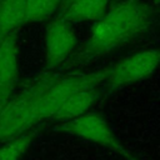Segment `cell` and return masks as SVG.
I'll return each instance as SVG.
<instances>
[{
  "instance_id": "cell-1",
  "label": "cell",
  "mask_w": 160,
  "mask_h": 160,
  "mask_svg": "<svg viewBox=\"0 0 160 160\" xmlns=\"http://www.w3.org/2000/svg\"><path fill=\"white\" fill-rule=\"evenodd\" d=\"M151 22V9L140 0H125L94 22L75 64L91 61L129 42Z\"/></svg>"
},
{
  "instance_id": "cell-2",
  "label": "cell",
  "mask_w": 160,
  "mask_h": 160,
  "mask_svg": "<svg viewBox=\"0 0 160 160\" xmlns=\"http://www.w3.org/2000/svg\"><path fill=\"white\" fill-rule=\"evenodd\" d=\"M58 76L42 74L0 110V145L32 129L39 120L40 101Z\"/></svg>"
},
{
  "instance_id": "cell-3",
  "label": "cell",
  "mask_w": 160,
  "mask_h": 160,
  "mask_svg": "<svg viewBox=\"0 0 160 160\" xmlns=\"http://www.w3.org/2000/svg\"><path fill=\"white\" fill-rule=\"evenodd\" d=\"M109 69L89 72V74H69L65 76H58L55 81L45 91L39 108V120L52 119L59 108L74 94L95 89L104 80H106Z\"/></svg>"
},
{
  "instance_id": "cell-4",
  "label": "cell",
  "mask_w": 160,
  "mask_h": 160,
  "mask_svg": "<svg viewBox=\"0 0 160 160\" xmlns=\"http://www.w3.org/2000/svg\"><path fill=\"white\" fill-rule=\"evenodd\" d=\"M160 65V49L144 50L132 54L114 68L109 69L106 78V85L110 89H118L120 86L140 81L150 76Z\"/></svg>"
},
{
  "instance_id": "cell-5",
  "label": "cell",
  "mask_w": 160,
  "mask_h": 160,
  "mask_svg": "<svg viewBox=\"0 0 160 160\" xmlns=\"http://www.w3.org/2000/svg\"><path fill=\"white\" fill-rule=\"evenodd\" d=\"M60 129L85 140L108 146L111 150L126 156L128 159L134 160L125 148L118 141L106 120L95 112H86L72 120L64 121L60 125Z\"/></svg>"
},
{
  "instance_id": "cell-6",
  "label": "cell",
  "mask_w": 160,
  "mask_h": 160,
  "mask_svg": "<svg viewBox=\"0 0 160 160\" xmlns=\"http://www.w3.org/2000/svg\"><path fill=\"white\" fill-rule=\"evenodd\" d=\"M76 36L70 22L56 18L51 20L45 31V64L48 69L60 65L74 50Z\"/></svg>"
},
{
  "instance_id": "cell-7",
  "label": "cell",
  "mask_w": 160,
  "mask_h": 160,
  "mask_svg": "<svg viewBox=\"0 0 160 160\" xmlns=\"http://www.w3.org/2000/svg\"><path fill=\"white\" fill-rule=\"evenodd\" d=\"M19 51L15 35L0 41V110L12 98L19 74Z\"/></svg>"
},
{
  "instance_id": "cell-8",
  "label": "cell",
  "mask_w": 160,
  "mask_h": 160,
  "mask_svg": "<svg viewBox=\"0 0 160 160\" xmlns=\"http://www.w3.org/2000/svg\"><path fill=\"white\" fill-rule=\"evenodd\" d=\"M111 0H64L60 8V19L68 22L98 21L108 11Z\"/></svg>"
},
{
  "instance_id": "cell-9",
  "label": "cell",
  "mask_w": 160,
  "mask_h": 160,
  "mask_svg": "<svg viewBox=\"0 0 160 160\" xmlns=\"http://www.w3.org/2000/svg\"><path fill=\"white\" fill-rule=\"evenodd\" d=\"M26 24V0H0V41Z\"/></svg>"
},
{
  "instance_id": "cell-10",
  "label": "cell",
  "mask_w": 160,
  "mask_h": 160,
  "mask_svg": "<svg viewBox=\"0 0 160 160\" xmlns=\"http://www.w3.org/2000/svg\"><path fill=\"white\" fill-rule=\"evenodd\" d=\"M99 96H100V91L98 90V88L76 92L72 96H70L59 108V110L52 116V119L61 120V121H69L75 118H79L86 114V111L92 106V104L98 100Z\"/></svg>"
},
{
  "instance_id": "cell-11",
  "label": "cell",
  "mask_w": 160,
  "mask_h": 160,
  "mask_svg": "<svg viewBox=\"0 0 160 160\" xmlns=\"http://www.w3.org/2000/svg\"><path fill=\"white\" fill-rule=\"evenodd\" d=\"M35 135L36 131L31 129L0 145V160H19L29 149Z\"/></svg>"
},
{
  "instance_id": "cell-12",
  "label": "cell",
  "mask_w": 160,
  "mask_h": 160,
  "mask_svg": "<svg viewBox=\"0 0 160 160\" xmlns=\"http://www.w3.org/2000/svg\"><path fill=\"white\" fill-rule=\"evenodd\" d=\"M61 0H26V22L49 19L60 6Z\"/></svg>"
},
{
  "instance_id": "cell-13",
  "label": "cell",
  "mask_w": 160,
  "mask_h": 160,
  "mask_svg": "<svg viewBox=\"0 0 160 160\" xmlns=\"http://www.w3.org/2000/svg\"><path fill=\"white\" fill-rule=\"evenodd\" d=\"M158 1H160V0H158Z\"/></svg>"
}]
</instances>
